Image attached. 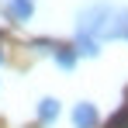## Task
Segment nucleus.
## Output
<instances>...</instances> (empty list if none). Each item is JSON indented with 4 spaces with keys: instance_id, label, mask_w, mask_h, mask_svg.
<instances>
[{
    "instance_id": "f257e3e1",
    "label": "nucleus",
    "mask_w": 128,
    "mask_h": 128,
    "mask_svg": "<svg viewBox=\"0 0 128 128\" xmlns=\"http://www.w3.org/2000/svg\"><path fill=\"white\" fill-rule=\"evenodd\" d=\"M111 14H114L111 4H90V7H83L76 14V35H86V38H97L100 42L107 24H111Z\"/></svg>"
},
{
    "instance_id": "7ed1b4c3",
    "label": "nucleus",
    "mask_w": 128,
    "mask_h": 128,
    "mask_svg": "<svg viewBox=\"0 0 128 128\" xmlns=\"http://www.w3.org/2000/svg\"><path fill=\"white\" fill-rule=\"evenodd\" d=\"M7 14H10L18 24L31 21V14H35V0H10V4H7Z\"/></svg>"
},
{
    "instance_id": "39448f33",
    "label": "nucleus",
    "mask_w": 128,
    "mask_h": 128,
    "mask_svg": "<svg viewBox=\"0 0 128 128\" xmlns=\"http://www.w3.org/2000/svg\"><path fill=\"white\" fill-rule=\"evenodd\" d=\"M56 118H59V100H56V97L38 100V121H42V125H52Z\"/></svg>"
},
{
    "instance_id": "6e6552de",
    "label": "nucleus",
    "mask_w": 128,
    "mask_h": 128,
    "mask_svg": "<svg viewBox=\"0 0 128 128\" xmlns=\"http://www.w3.org/2000/svg\"><path fill=\"white\" fill-rule=\"evenodd\" d=\"M0 62H4V52H0Z\"/></svg>"
},
{
    "instance_id": "f03ea898",
    "label": "nucleus",
    "mask_w": 128,
    "mask_h": 128,
    "mask_svg": "<svg viewBox=\"0 0 128 128\" xmlns=\"http://www.w3.org/2000/svg\"><path fill=\"white\" fill-rule=\"evenodd\" d=\"M97 125H100V114L90 100H80L73 107V128H97Z\"/></svg>"
},
{
    "instance_id": "0eeeda50",
    "label": "nucleus",
    "mask_w": 128,
    "mask_h": 128,
    "mask_svg": "<svg viewBox=\"0 0 128 128\" xmlns=\"http://www.w3.org/2000/svg\"><path fill=\"white\" fill-rule=\"evenodd\" d=\"M31 48H35V52H56L59 45L52 42V38H35V42H31Z\"/></svg>"
},
{
    "instance_id": "423d86ee",
    "label": "nucleus",
    "mask_w": 128,
    "mask_h": 128,
    "mask_svg": "<svg viewBox=\"0 0 128 128\" xmlns=\"http://www.w3.org/2000/svg\"><path fill=\"white\" fill-rule=\"evenodd\" d=\"M73 48H76V56H86V59L100 56V42H97V38H86V35H76Z\"/></svg>"
},
{
    "instance_id": "20e7f679",
    "label": "nucleus",
    "mask_w": 128,
    "mask_h": 128,
    "mask_svg": "<svg viewBox=\"0 0 128 128\" xmlns=\"http://www.w3.org/2000/svg\"><path fill=\"white\" fill-rule=\"evenodd\" d=\"M52 56H56V66H59V69H66V73H69V69L76 66V59H80L73 45H59V48H56Z\"/></svg>"
}]
</instances>
